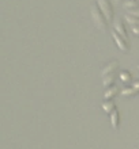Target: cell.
<instances>
[{"label": "cell", "instance_id": "2", "mask_svg": "<svg viewBox=\"0 0 139 149\" xmlns=\"http://www.w3.org/2000/svg\"><path fill=\"white\" fill-rule=\"evenodd\" d=\"M97 4L98 7L101 8V11L104 12V15L107 16V19L111 22L113 19V10H112V6L108 0H97Z\"/></svg>", "mask_w": 139, "mask_h": 149}, {"label": "cell", "instance_id": "6", "mask_svg": "<svg viewBox=\"0 0 139 149\" xmlns=\"http://www.w3.org/2000/svg\"><path fill=\"white\" fill-rule=\"evenodd\" d=\"M101 107H102V110L105 111L107 114L112 113V111H115L116 110V104L113 102H112L111 99H108V100H105V102L101 104Z\"/></svg>", "mask_w": 139, "mask_h": 149}, {"label": "cell", "instance_id": "12", "mask_svg": "<svg viewBox=\"0 0 139 149\" xmlns=\"http://www.w3.org/2000/svg\"><path fill=\"white\" fill-rule=\"evenodd\" d=\"M131 30H132V33H134L135 36L139 37V26H131Z\"/></svg>", "mask_w": 139, "mask_h": 149}, {"label": "cell", "instance_id": "9", "mask_svg": "<svg viewBox=\"0 0 139 149\" xmlns=\"http://www.w3.org/2000/svg\"><path fill=\"white\" fill-rule=\"evenodd\" d=\"M126 20H127L130 24L135 26V24H139V16H135V15H126Z\"/></svg>", "mask_w": 139, "mask_h": 149}, {"label": "cell", "instance_id": "8", "mask_svg": "<svg viewBox=\"0 0 139 149\" xmlns=\"http://www.w3.org/2000/svg\"><path fill=\"white\" fill-rule=\"evenodd\" d=\"M116 67H117V61H113V63H111V64H108L107 67L102 69V72H101V76H107V73L108 72H113L116 69Z\"/></svg>", "mask_w": 139, "mask_h": 149}, {"label": "cell", "instance_id": "4", "mask_svg": "<svg viewBox=\"0 0 139 149\" xmlns=\"http://www.w3.org/2000/svg\"><path fill=\"white\" fill-rule=\"evenodd\" d=\"M112 37H113V39H115L116 45L119 46L120 50H123V52H128L127 39H121V38H120V37H119V33L116 31V30H113V31H112Z\"/></svg>", "mask_w": 139, "mask_h": 149}, {"label": "cell", "instance_id": "13", "mask_svg": "<svg viewBox=\"0 0 139 149\" xmlns=\"http://www.w3.org/2000/svg\"><path fill=\"white\" fill-rule=\"evenodd\" d=\"M138 69H139V65H138Z\"/></svg>", "mask_w": 139, "mask_h": 149}, {"label": "cell", "instance_id": "7", "mask_svg": "<svg viewBox=\"0 0 139 149\" xmlns=\"http://www.w3.org/2000/svg\"><path fill=\"white\" fill-rule=\"evenodd\" d=\"M111 123L112 126H113V129H117L120 125V115L119 113H117V110L115 111H112L111 113Z\"/></svg>", "mask_w": 139, "mask_h": 149}, {"label": "cell", "instance_id": "11", "mask_svg": "<svg viewBox=\"0 0 139 149\" xmlns=\"http://www.w3.org/2000/svg\"><path fill=\"white\" fill-rule=\"evenodd\" d=\"M115 94H117V88H115V87H112L111 90H108L107 92H105V98H109V99H112V96Z\"/></svg>", "mask_w": 139, "mask_h": 149}, {"label": "cell", "instance_id": "1", "mask_svg": "<svg viewBox=\"0 0 139 149\" xmlns=\"http://www.w3.org/2000/svg\"><path fill=\"white\" fill-rule=\"evenodd\" d=\"M90 12H92V19L94 22V24L99 30L105 31L107 30V16L104 15V12L101 11V8L97 7V4H92L90 7Z\"/></svg>", "mask_w": 139, "mask_h": 149}, {"label": "cell", "instance_id": "10", "mask_svg": "<svg viewBox=\"0 0 139 149\" xmlns=\"http://www.w3.org/2000/svg\"><path fill=\"white\" fill-rule=\"evenodd\" d=\"M120 79H121V81L128 83L130 80H131V73H130L128 71H123V72H120Z\"/></svg>", "mask_w": 139, "mask_h": 149}, {"label": "cell", "instance_id": "3", "mask_svg": "<svg viewBox=\"0 0 139 149\" xmlns=\"http://www.w3.org/2000/svg\"><path fill=\"white\" fill-rule=\"evenodd\" d=\"M124 7L130 11L131 15L139 16V3H136V0H126L124 1Z\"/></svg>", "mask_w": 139, "mask_h": 149}, {"label": "cell", "instance_id": "5", "mask_svg": "<svg viewBox=\"0 0 139 149\" xmlns=\"http://www.w3.org/2000/svg\"><path fill=\"white\" fill-rule=\"evenodd\" d=\"M115 30L117 33H120L121 34V37H123L124 39H128V34L127 31H126V29H124V23L121 22V20H116V23H115Z\"/></svg>", "mask_w": 139, "mask_h": 149}]
</instances>
